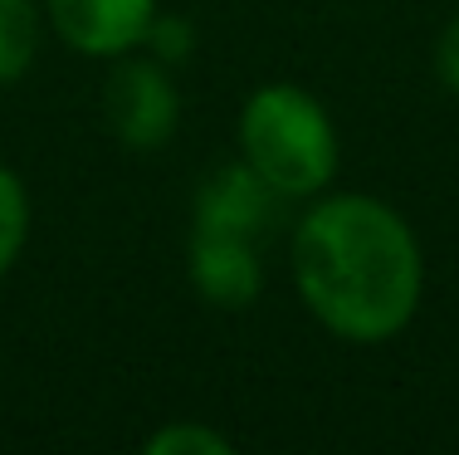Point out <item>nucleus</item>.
<instances>
[{
    "label": "nucleus",
    "instance_id": "f257e3e1",
    "mask_svg": "<svg viewBox=\"0 0 459 455\" xmlns=\"http://www.w3.org/2000/svg\"><path fill=\"white\" fill-rule=\"evenodd\" d=\"M289 279L303 313L337 343L381 348L425 303V245L391 201L323 191L289 231Z\"/></svg>",
    "mask_w": 459,
    "mask_h": 455
},
{
    "label": "nucleus",
    "instance_id": "0eeeda50",
    "mask_svg": "<svg viewBox=\"0 0 459 455\" xmlns=\"http://www.w3.org/2000/svg\"><path fill=\"white\" fill-rule=\"evenodd\" d=\"M45 0H0V89L30 79L45 45Z\"/></svg>",
    "mask_w": 459,
    "mask_h": 455
},
{
    "label": "nucleus",
    "instance_id": "7ed1b4c3",
    "mask_svg": "<svg viewBox=\"0 0 459 455\" xmlns=\"http://www.w3.org/2000/svg\"><path fill=\"white\" fill-rule=\"evenodd\" d=\"M98 113H103L108 137L123 152H161L181 127V89L171 64L152 49L108 59Z\"/></svg>",
    "mask_w": 459,
    "mask_h": 455
},
{
    "label": "nucleus",
    "instance_id": "9d476101",
    "mask_svg": "<svg viewBox=\"0 0 459 455\" xmlns=\"http://www.w3.org/2000/svg\"><path fill=\"white\" fill-rule=\"evenodd\" d=\"M430 64H435V79H440V89L459 99V10L440 25V35H435Z\"/></svg>",
    "mask_w": 459,
    "mask_h": 455
},
{
    "label": "nucleus",
    "instance_id": "1a4fd4ad",
    "mask_svg": "<svg viewBox=\"0 0 459 455\" xmlns=\"http://www.w3.org/2000/svg\"><path fill=\"white\" fill-rule=\"evenodd\" d=\"M147 451L152 455H230L235 441L225 431L205 426V421H167L147 436Z\"/></svg>",
    "mask_w": 459,
    "mask_h": 455
},
{
    "label": "nucleus",
    "instance_id": "20e7f679",
    "mask_svg": "<svg viewBox=\"0 0 459 455\" xmlns=\"http://www.w3.org/2000/svg\"><path fill=\"white\" fill-rule=\"evenodd\" d=\"M161 0H45L49 35L83 59H117L147 45Z\"/></svg>",
    "mask_w": 459,
    "mask_h": 455
},
{
    "label": "nucleus",
    "instance_id": "6e6552de",
    "mask_svg": "<svg viewBox=\"0 0 459 455\" xmlns=\"http://www.w3.org/2000/svg\"><path fill=\"white\" fill-rule=\"evenodd\" d=\"M35 231V206H30V187L10 162H0V279L20 265Z\"/></svg>",
    "mask_w": 459,
    "mask_h": 455
},
{
    "label": "nucleus",
    "instance_id": "423d86ee",
    "mask_svg": "<svg viewBox=\"0 0 459 455\" xmlns=\"http://www.w3.org/2000/svg\"><path fill=\"white\" fill-rule=\"evenodd\" d=\"M279 206H289L283 197L264 187L245 162H221L215 171H205V181L191 197V231H221V235H249L264 241L274 225Z\"/></svg>",
    "mask_w": 459,
    "mask_h": 455
},
{
    "label": "nucleus",
    "instance_id": "f03ea898",
    "mask_svg": "<svg viewBox=\"0 0 459 455\" xmlns=\"http://www.w3.org/2000/svg\"><path fill=\"white\" fill-rule=\"evenodd\" d=\"M239 162L283 201H313L333 191L342 171V137L323 99L303 83L274 79L249 89L235 118Z\"/></svg>",
    "mask_w": 459,
    "mask_h": 455
},
{
    "label": "nucleus",
    "instance_id": "39448f33",
    "mask_svg": "<svg viewBox=\"0 0 459 455\" xmlns=\"http://www.w3.org/2000/svg\"><path fill=\"white\" fill-rule=\"evenodd\" d=\"M186 279L211 309L245 313L264 294V241L221 231H191L186 245Z\"/></svg>",
    "mask_w": 459,
    "mask_h": 455
}]
</instances>
